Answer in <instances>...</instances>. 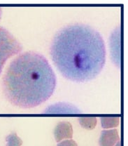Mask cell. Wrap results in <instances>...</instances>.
<instances>
[{
    "mask_svg": "<svg viewBox=\"0 0 128 146\" xmlns=\"http://www.w3.org/2000/svg\"><path fill=\"white\" fill-rule=\"evenodd\" d=\"M55 66L67 80H94L106 63V46L100 32L80 23L69 24L55 34L50 46Z\"/></svg>",
    "mask_w": 128,
    "mask_h": 146,
    "instance_id": "cell-1",
    "label": "cell"
},
{
    "mask_svg": "<svg viewBox=\"0 0 128 146\" xmlns=\"http://www.w3.org/2000/svg\"><path fill=\"white\" fill-rule=\"evenodd\" d=\"M57 84L55 74L44 55L26 51L18 55L6 70L3 92L15 106L33 108L53 95Z\"/></svg>",
    "mask_w": 128,
    "mask_h": 146,
    "instance_id": "cell-2",
    "label": "cell"
},
{
    "mask_svg": "<svg viewBox=\"0 0 128 146\" xmlns=\"http://www.w3.org/2000/svg\"><path fill=\"white\" fill-rule=\"evenodd\" d=\"M22 46L9 30L0 26V74L8 59L19 54Z\"/></svg>",
    "mask_w": 128,
    "mask_h": 146,
    "instance_id": "cell-3",
    "label": "cell"
},
{
    "mask_svg": "<svg viewBox=\"0 0 128 146\" xmlns=\"http://www.w3.org/2000/svg\"><path fill=\"white\" fill-rule=\"evenodd\" d=\"M121 33L120 26L113 29L109 37V47H110L111 60L118 68L120 67L121 63Z\"/></svg>",
    "mask_w": 128,
    "mask_h": 146,
    "instance_id": "cell-4",
    "label": "cell"
},
{
    "mask_svg": "<svg viewBox=\"0 0 128 146\" xmlns=\"http://www.w3.org/2000/svg\"><path fill=\"white\" fill-rule=\"evenodd\" d=\"M54 137L57 143L64 139H71L73 137V127L71 123L67 121L59 122L55 127Z\"/></svg>",
    "mask_w": 128,
    "mask_h": 146,
    "instance_id": "cell-5",
    "label": "cell"
},
{
    "mask_svg": "<svg viewBox=\"0 0 128 146\" xmlns=\"http://www.w3.org/2000/svg\"><path fill=\"white\" fill-rule=\"evenodd\" d=\"M44 113L75 114L81 113V111L76 106L66 103H58L49 106L44 111Z\"/></svg>",
    "mask_w": 128,
    "mask_h": 146,
    "instance_id": "cell-6",
    "label": "cell"
},
{
    "mask_svg": "<svg viewBox=\"0 0 128 146\" xmlns=\"http://www.w3.org/2000/svg\"><path fill=\"white\" fill-rule=\"evenodd\" d=\"M120 141V137L117 129L102 131L99 144L100 146H114Z\"/></svg>",
    "mask_w": 128,
    "mask_h": 146,
    "instance_id": "cell-7",
    "label": "cell"
},
{
    "mask_svg": "<svg viewBox=\"0 0 128 146\" xmlns=\"http://www.w3.org/2000/svg\"><path fill=\"white\" fill-rule=\"evenodd\" d=\"M101 124L103 129H111L117 127L119 125V117H101Z\"/></svg>",
    "mask_w": 128,
    "mask_h": 146,
    "instance_id": "cell-8",
    "label": "cell"
},
{
    "mask_svg": "<svg viewBox=\"0 0 128 146\" xmlns=\"http://www.w3.org/2000/svg\"><path fill=\"white\" fill-rule=\"evenodd\" d=\"M79 122L82 127L88 130H92L97 125V120L96 117H79Z\"/></svg>",
    "mask_w": 128,
    "mask_h": 146,
    "instance_id": "cell-9",
    "label": "cell"
},
{
    "mask_svg": "<svg viewBox=\"0 0 128 146\" xmlns=\"http://www.w3.org/2000/svg\"><path fill=\"white\" fill-rule=\"evenodd\" d=\"M6 146H21L22 144V139L18 136L16 132H13L6 137Z\"/></svg>",
    "mask_w": 128,
    "mask_h": 146,
    "instance_id": "cell-10",
    "label": "cell"
},
{
    "mask_svg": "<svg viewBox=\"0 0 128 146\" xmlns=\"http://www.w3.org/2000/svg\"><path fill=\"white\" fill-rule=\"evenodd\" d=\"M57 146H78V145L76 141H74V140L69 139L58 143Z\"/></svg>",
    "mask_w": 128,
    "mask_h": 146,
    "instance_id": "cell-11",
    "label": "cell"
},
{
    "mask_svg": "<svg viewBox=\"0 0 128 146\" xmlns=\"http://www.w3.org/2000/svg\"><path fill=\"white\" fill-rule=\"evenodd\" d=\"M114 146H121V143H120V141H118V142L116 143V144H115Z\"/></svg>",
    "mask_w": 128,
    "mask_h": 146,
    "instance_id": "cell-12",
    "label": "cell"
},
{
    "mask_svg": "<svg viewBox=\"0 0 128 146\" xmlns=\"http://www.w3.org/2000/svg\"><path fill=\"white\" fill-rule=\"evenodd\" d=\"M1 14H2V9H1V7H0V19H1Z\"/></svg>",
    "mask_w": 128,
    "mask_h": 146,
    "instance_id": "cell-13",
    "label": "cell"
}]
</instances>
